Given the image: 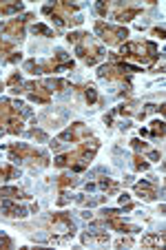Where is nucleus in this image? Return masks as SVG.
Instances as JSON below:
<instances>
[{
  "label": "nucleus",
  "mask_w": 166,
  "mask_h": 250,
  "mask_svg": "<svg viewBox=\"0 0 166 250\" xmlns=\"http://www.w3.org/2000/svg\"><path fill=\"white\" fill-rule=\"evenodd\" d=\"M78 184V180H73L71 175H60L58 177V186L60 188H69V186H76Z\"/></svg>",
  "instance_id": "29"
},
{
  "label": "nucleus",
  "mask_w": 166,
  "mask_h": 250,
  "mask_svg": "<svg viewBox=\"0 0 166 250\" xmlns=\"http://www.w3.org/2000/svg\"><path fill=\"white\" fill-rule=\"evenodd\" d=\"M76 56H80L86 64H98L102 58H104V49L100 44H93L91 40H84L82 44H76Z\"/></svg>",
  "instance_id": "8"
},
{
  "label": "nucleus",
  "mask_w": 166,
  "mask_h": 250,
  "mask_svg": "<svg viewBox=\"0 0 166 250\" xmlns=\"http://www.w3.org/2000/svg\"><path fill=\"white\" fill-rule=\"evenodd\" d=\"M9 248H14V241L7 235H0V250H9Z\"/></svg>",
  "instance_id": "31"
},
{
  "label": "nucleus",
  "mask_w": 166,
  "mask_h": 250,
  "mask_svg": "<svg viewBox=\"0 0 166 250\" xmlns=\"http://www.w3.org/2000/svg\"><path fill=\"white\" fill-rule=\"evenodd\" d=\"M95 11H98L100 16H106L109 14V2H98V5H95Z\"/></svg>",
  "instance_id": "33"
},
{
  "label": "nucleus",
  "mask_w": 166,
  "mask_h": 250,
  "mask_svg": "<svg viewBox=\"0 0 166 250\" xmlns=\"http://www.w3.org/2000/svg\"><path fill=\"white\" fill-rule=\"evenodd\" d=\"M44 84H47L49 91H64V89H71V82L58 80V78H53V80H44Z\"/></svg>",
  "instance_id": "21"
},
{
  "label": "nucleus",
  "mask_w": 166,
  "mask_h": 250,
  "mask_svg": "<svg viewBox=\"0 0 166 250\" xmlns=\"http://www.w3.org/2000/svg\"><path fill=\"white\" fill-rule=\"evenodd\" d=\"M142 135H153V137H164V122H153L151 128H142Z\"/></svg>",
  "instance_id": "22"
},
{
  "label": "nucleus",
  "mask_w": 166,
  "mask_h": 250,
  "mask_svg": "<svg viewBox=\"0 0 166 250\" xmlns=\"http://www.w3.org/2000/svg\"><path fill=\"white\" fill-rule=\"evenodd\" d=\"M18 177H20V170L14 164L0 166V180H18Z\"/></svg>",
  "instance_id": "20"
},
{
  "label": "nucleus",
  "mask_w": 166,
  "mask_h": 250,
  "mask_svg": "<svg viewBox=\"0 0 166 250\" xmlns=\"http://www.w3.org/2000/svg\"><path fill=\"white\" fill-rule=\"evenodd\" d=\"M29 135H31L33 140H38V142H47V135H44L42 131H36V128H33V131H29Z\"/></svg>",
  "instance_id": "34"
},
{
  "label": "nucleus",
  "mask_w": 166,
  "mask_h": 250,
  "mask_svg": "<svg viewBox=\"0 0 166 250\" xmlns=\"http://www.w3.org/2000/svg\"><path fill=\"white\" fill-rule=\"evenodd\" d=\"M131 246H133L131 237H122L120 241H115V248H131Z\"/></svg>",
  "instance_id": "32"
},
{
  "label": "nucleus",
  "mask_w": 166,
  "mask_h": 250,
  "mask_svg": "<svg viewBox=\"0 0 166 250\" xmlns=\"http://www.w3.org/2000/svg\"><path fill=\"white\" fill-rule=\"evenodd\" d=\"M95 33H100L106 44H124L128 38L126 27H122V24L113 27V24H106L104 20H98V22H95Z\"/></svg>",
  "instance_id": "7"
},
{
  "label": "nucleus",
  "mask_w": 166,
  "mask_h": 250,
  "mask_svg": "<svg viewBox=\"0 0 166 250\" xmlns=\"http://www.w3.org/2000/svg\"><path fill=\"white\" fill-rule=\"evenodd\" d=\"M89 137H91V128L82 122H76L66 128V131H62L58 140L60 142H82V140H89Z\"/></svg>",
  "instance_id": "11"
},
{
  "label": "nucleus",
  "mask_w": 166,
  "mask_h": 250,
  "mask_svg": "<svg viewBox=\"0 0 166 250\" xmlns=\"http://www.w3.org/2000/svg\"><path fill=\"white\" fill-rule=\"evenodd\" d=\"M148 166H151V164H148V160L144 155H140V153H138V155L133 157V168H135V170H146Z\"/></svg>",
  "instance_id": "27"
},
{
  "label": "nucleus",
  "mask_w": 166,
  "mask_h": 250,
  "mask_svg": "<svg viewBox=\"0 0 166 250\" xmlns=\"http://www.w3.org/2000/svg\"><path fill=\"white\" fill-rule=\"evenodd\" d=\"M0 210H2V215H7L11 219H20V217H27L29 212H38V204H31L29 208H24L18 202H14V199H2Z\"/></svg>",
  "instance_id": "9"
},
{
  "label": "nucleus",
  "mask_w": 166,
  "mask_h": 250,
  "mask_svg": "<svg viewBox=\"0 0 166 250\" xmlns=\"http://www.w3.org/2000/svg\"><path fill=\"white\" fill-rule=\"evenodd\" d=\"M2 89H5V84H2V82H0V91H2Z\"/></svg>",
  "instance_id": "40"
},
{
  "label": "nucleus",
  "mask_w": 166,
  "mask_h": 250,
  "mask_svg": "<svg viewBox=\"0 0 166 250\" xmlns=\"http://www.w3.org/2000/svg\"><path fill=\"white\" fill-rule=\"evenodd\" d=\"M146 153H148V157H151V160H153V162H157V160H162V155H160V151H151V148H148V151H146Z\"/></svg>",
  "instance_id": "38"
},
{
  "label": "nucleus",
  "mask_w": 166,
  "mask_h": 250,
  "mask_svg": "<svg viewBox=\"0 0 166 250\" xmlns=\"http://www.w3.org/2000/svg\"><path fill=\"white\" fill-rule=\"evenodd\" d=\"M109 239V232H82L80 237V241L84 246H106Z\"/></svg>",
  "instance_id": "15"
},
{
  "label": "nucleus",
  "mask_w": 166,
  "mask_h": 250,
  "mask_svg": "<svg viewBox=\"0 0 166 250\" xmlns=\"http://www.w3.org/2000/svg\"><path fill=\"white\" fill-rule=\"evenodd\" d=\"M11 53H16V44L9 42V40H2V38H0V56H7V58H9ZM7 58H5V60H7Z\"/></svg>",
  "instance_id": "25"
},
{
  "label": "nucleus",
  "mask_w": 166,
  "mask_h": 250,
  "mask_svg": "<svg viewBox=\"0 0 166 250\" xmlns=\"http://www.w3.org/2000/svg\"><path fill=\"white\" fill-rule=\"evenodd\" d=\"M2 133H5V128H0V135H2Z\"/></svg>",
  "instance_id": "41"
},
{
  "label": "nucleus",
  "mask_w": 166,
  "mask_h": 250,
  "mask_svg": "<svg viewBox=\"0 0 166 250\" xmlns=\"http://www.w3.org/2000/svg\"><path fill=\"white\" fill-rule=\"evenodd\" d=\"M133 190H135V195H140V197H144V199H155L157 197V186L153 184V182H146V180L138 182V184L133 186Z\"/></svg>",
  "instance_id": "16"
},
{
  "label": "nucleus",
  "mask_w": 166,
  "mask_h": 250,
  "mask_svg": "<svg viewBox=\"0 0 166 250\" xmlns=\"http://www.w3.org/2000/svg\"><path fill=\"white\" fill-rule=\"evenodd\" d=\"M140 66L138 64H126L124 60L120 62H109V64H102L98 71V76L102 80H113V82H128L131 80V73H135Z\"/></svg>",
  "instance_id": "5"
},
{
  "label": "nucleus",
  "mask_w": 166,
  "mask_h": 250,
  "mask_svg": "<svg viewBox=\"0 0 166 250\" xmlns=\"http://www.w3.org/2000/svg\"><path fill=\"white\" fill-rule=\"evenodd\" d=\"M126 202H131V197H128V195H126V193H124V195H122V197H120V204H126Z\"/></svg>",
  "instance_id": "39"
},
{
  "label": "nucleus",
  "mask_w": 166,
  "mask_h": 250,
  "mask_svg": "<svg viewBox=\"0 0 166 250\" xmlns=\"http://www.w3.org/2000/svg\"><path fill=\"white\" fill-rule=\"evenodd\" d=\"M69 202H71V197H69L66 193H62V195H60V199H58V204H60V206H66Z\"/></svg>",
  "instance_id": "37"
},
{
  "label": "nucleus",
  "mask_w": 166,
  "mask_h": 250,
  "mask_svg": "<svg viewBox=\"0 0 166 250\" xmlns=\"http://www.w3.org/2000/svg\"><path fill=\"white\" fill-rule=\"evenodd\" d=\"M7 153H9L11 162H24V160H31L29 164L31 166H47L49 164V155L42 151H38V148L29 146V144H9L7 146Z\"/></svg>",
  "instance_id": "4"
},
{
  "label": "nucleus",
  "mask_w": 166,
  "mask_h": 250,
  "mask_svg": "<svg viewBox=\"0 0 166 250\" xmlns=\"http://www.w3.org/2000/svg\"><path fill=\"white\" fill-rule=\"evenodd\" d=\"M142 14V7H131V5H120L118 9H115V14H113V18L118 20L120 24L124 27V22H128V20H133L135 16H140Z\"/></svg>",
  "instance_id": "14"
},
{
  "label": "nucleus",
  "mask_w": 166,
  "mask_h": 250,
  "mask_svg": "<svg viewBox=\"0 0 166 250\" xmlns=\"http://www.w3.org/2000/svg\"><path fill=\"white\" fill-rule=\"evenodd\" d=\"M151 33L155 36V38H160V40H162V38H164V27H155Z\"/></svg>",
  "instance_id": "36"
},
{
  "label": "nucleus",
  "mask_w": 166,
  "mask_h": 250,
  "mask_svg": "<svg viewBox=\"0 0 166 250\" xmlns=\"http://www.w3.org/2000/svg\"><path fill=\"white\" fill-rule=\"evenodd\" d=\"M131 146L133 148H135V151H142V153H146L148 151V144H144V142L142 140H140V137H135V140H131Z\"/></svg>",
  "instance_id": "30"
},
{
  "label": "nucleus",
  "mask_w": 166,
  "mask_h": 250,
  "mask_svg": "<svg viewBox=\"0 0 166 250\" xmlns=\"http://www.w3.org/2000/svg\"><path fill=\"white\" fill-rule=\"evenodd\" d=\"M22 11V2H0V16H11Z\"/></svg>",
  "instance_id": "19"
},
{
  "label": "nucleus",
  "mask_w": 166,
  "mask_h": 250,
  "mask_svg": "<svg viewBox=\"0 0 166 250\" xmlns=\"http://www.w3.org/2000/svg\"><path fill=\"white\" fill-rule=\"evenodd\" d=\"M95 186H98V188H102L106 195H113V193H118V190H120V184H118V182H113V180H100Z\"/></svg>",
  "instance_id": "23"
},
{
  "label": "nucleus",
  "mask_w": 166,
  "mask_h": 250,
  "mask_svg": "<svg viewBox=\"0 0 166 250\" xmlns=\"http://www.w3.org/2000/svg\"><path fill=\"white\" fill-rule=\"evenodd\" d=\"M78 9H80V5H71V2H64V0H60V2H53V5L42 7V14L60 16L62 20H66V22H71V16L76 14Z\"/></svg>",
  "instance_id": "12"
},
{
  "label": "nucleus",
  "mask_w": 166,
  "mask_h": 250,
  "mask_svg": "<svg viewBox=\"0 0 166 250\" xmlns=\"http://www.w3.org/2000/svg\"><path fill=\"white\" fill-rule=\"evenodd\" d=\"M98 148H100L98 140H84L76 151H69V153L58 155L56 160H53V164H56L58 168H66V166H69L71 170L80 173V170H84L86 166H89V162L93 160V155L98 153Z\"/></svg>",
  "instance_id": "1"
},
{
  "label": "nucleus",
  "mask_w": 166,
  "mask_h": 250,
  "mask_svg": "<svg viewBox=\"0 0 166 250\" xmlns=\"http://www.w3.org/2000/svg\"><path fill=\"white\" fill-rule=\"evenodd\" d=\"M27 20H33L31 14H27L24 18H14V20H7V22L0 24V36L5 33V36H11V38H22L24 36V24H27Z\"/></svg>",
  "instance_id": "10"
},
{
  "label": "nucleus",
  "mask_w": 166,
  "mask_h": 250,
  "mask_svg": "<svg viewBox=\"0 0 166 250\" xmlns=\"http://www.w3.org/2000/svg\"><path fill=\"white\" fill-rule=\"evenodd\" d=\"M20 82H22V78H20V73H14V76L9 78V80H7V84L9 86H16V89H18V84Z\"/></svg>",
  "instance_id": "35"
},
{
  "label": "nucleus",
  "mask_w": 166,
  "mask_h": 250,
  "mask_svg": "<svg viewBox=\"0 0 166 250\" xmlns=\"http://www.w3.org/2000/svg\"><path fill=\"white\" fill-rule=\"evenodd\" d=\"M157 44L151 40L144 42H124L122 44V60L124 62H138V64H153L157 60Z\"/></svg>",
  "instance_id": "3"
},
{
  "label": "nucleus",
  "mask_w": 166,
  "mask_h": 250,
  "mask_svg": "<svg viewBox=\"0 0 166 250\" xmlns=\"http://www.w3.org/2000/svg\"><path fill=\"white\" fill-rule=\"evenodd\" d=\"M82 91H84V100L86 104H95L98 102V91H95V86H82Z\"/></svg>",
  "instance_id": "26"
},
{
  "label": "nucleus",
  "mask_w": 166,
  "mask_h": 250,
  "mask_svg": "<svg viewBox=\"0 0 166 250\" xmlns=\"http://www.w3.org/2000/svg\"><path fill=\"white\" fill-rule=\"evenodd\" d=\"M93 224H95V226L113 228V230H120V232H140V230H142L140 226H133V224L122 222L120 217H104V222H93Z\"/></svg>",
  "instance_id": "13"
},
{
  "label": "nucleus",
  "mask_w": 166,
  "mask_h": 250,
  "mask_svg": "<svg viewBox=\"0 0 166 250\" xmlns=\"http://www.w3.org/2000/svg\"><path fill=\"white\" fill-rule=\"evenodd\" d=\"M164 244V232L160 235H144L142 237V248H160Z\"/></svg>",
  "instance_id": "18"
},
{
  "label": "nucleus",
  "mask_w": 166,
  "mask_h": 250,
  "mask_svg": "<svg viewBox=\"0 0 166 250\" xmlns=\"http://www.w3.org/2000/svg\"><path fill=\"white\" fill-rule=\"evenodd\" d=\"M0 197L18 202V199H29V195L24 193L22 188H18V186H2V188H0Z\"/></svg>",
  "instance_id": "17"
},
{
  "label": "nucleus",
  "mask_w": 166,
  "mask_h": 250,
  "mask_svg": "<svg viewBox=\"0 0 166 250\" xmlns=\"http://www.w3.org/2000/svg\"><path fill=\"white\" fill-rule=\"evenodd\" d=\"M66 40H69V42H73V44H82L84 40H89V33H84V31H71L69 36H66Z\"/></svg>",
  "instance_id": "24"
},
{
  "label": "nucleus",
  "mask_w": 166,
  "mask_h": 250,
  "mask_svg": "<svg viewBox=\"0 0 166 250\" xmlns=\"http://www.w3.org/2000/svg\"><path fill=\"white\" fill-rule=\"evenodd\" d=\"M47 228L53 232V237L73 239V235H76V224L66 212H51L47 217Z\"/></svg>",
  "instance_id": "6"
},
{
  "label": "nucleus",
  "mask_w": 166,
  "mask_h": 250,
  "mask_svg": "<svg viewBox=\"0 0 166 250\" xmlns=\"http://www.w3.org/2000/svg\"><path fill=\"white\" fill-rule=\"evenodd\" d=\"M29 115V109L16 100H0V126H7V133L18 135L22 131V120Z\"/></svg>",
  "instance_id": "2"
},
{
  "label": "nucleus",
  "mask_w": 166,
  "mask_h": 250,
  "mask_svg": "<svg viewBox=\"0 0 166 250\" xmlns=\"http://www.w3.org/2000/svg\"><path fill=\"white\" fill-rule=\"evenodd\" d=\"M31 33L33 36H47V38H53V31L49 27H44V24H33Z\"/></svg>",
  "instance_id": "28"
}]
</instances>
